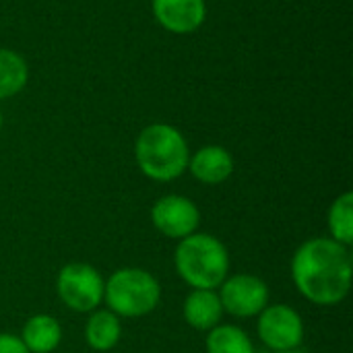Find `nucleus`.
I'll use <instances>...</instances> for the list:
<instances>
[{
	"label": "nucleus",
	"mask_w": 353,
	"mask_h": 353,
	"mask_svg": "<svg viewBox=\"0 0 353 353\" xmlns=\"http://www.w3.org/2000/svg\"><path fill=\"white\" fill-rule=\"evenodd\" d=\"M223 312L236 319H252L259 316L269 306V285L250 273L228 275L225 281L217 288Z\"/></svg>",
	"instance_id": "nucleus-7"
},
{
	"label": "nucleus",
	"mask_w": 353,
	"mask_h": 353,
	"mask_svg": "<svg viewBox=\"0 0 353 353\" xmlns=\"http://www.w3.org/2000/svg\"><path fill=\"white\" fill-rule=\"evenodd\" d=\"M161 300V285L145 269L126 267L114 271L103 288V302L120 319H141L151 314Z\"/></svg>",
	"instance_id": "nucleus-4"
},
{
	"label": "nucleus",
	"mask_w": 353,
	"mask_h": 353,
	"mask_svg": "<svg viewBox=\"0 0 353 353\" xmlns=\"http://www.w3.org/2000/svg\"><path fill=\"white\" fill-rule=\"evenodd\" d=\"M269 353H302V352H300V350H290V352H269Z\"/></svg>",
	"instance_id": "nucleus-18"
},
{
	"label": "nucleus",
	"mask_w": 353,
	"mask_h": 353,
	"mask_svg": "<svg viewBox=\"0 0 353 353\" xmlns=\"http://www.w3.org/2000/svg\"><path fill=\"white\" fill-rule=\"evenodd\" d=\"M2 122H4V118H2V112H0V130H2Z\"/></svg>",
	"instance_id": "nucleus-19"
},
{
	"label": "nucleus",
	"mask_w": 353,
	"mask_h": 353,
	"mask_svg": "<svg viewBox=\"0 0 353 353\" xmlns=\"http://www.w3.org/2000/svg\"><path fill=\"white\" fill-rule=\"evenodd\" d=\"M327 225H329V234L331 240L343 244V246H352L353 244V194L352 192H343L341 196H337L333 201V205L329 207V215H327Z\"/></svg>",
	"instance_id": "nucleus-16"
},
{
	"label": "nucleus",
	"mask_w": 353,
	"mask_h": 353,
	"mask_svg": "<svg viewBox=\"0 0 353 353\" xmlns=\"http://www.w3.org/2000/svg\"><path fill=\"white\" fill-rule=\"evenodd\" d=\"M0 353H29L19 335L0 333Z\"/></svg>",
	"instance_id": "nucleus-17"
},
{
	"label": "nucleus",
	"mask_w": 353,
	"mask_h": 353,
	"mask_svg": "<svg viewBox=\"0 0 353 353\" xmlns=\"http://www.w3.org/2000/svg\"><path fill=\"white\" fill-rule=\"evenodd\" d=\"M256 333L269 352L298 350L304 341V321L288 304H269L259 314Z\"/></svg>",
	"instance_id": "nucleus-6"
},
{
	"label": "nucleus",
	"mask_w": 353,
	"mask_h": 353,
	"mask_svg": "<svg viewBox=\"0 0 353 353\" xmlns=\"http://www.w3.org/2000/svg\"><path fill=\"white\" fill-rule=\"evenodd\" d=\"M122 337V323L112 310H93L85 325V341L93 352H112Z\"/></svg>",
	"instance_id": "nucleus-13"
},
{
	"label": "nucleus",
	"mask_w": 353,
	"mask_h": 353,
	"mask_svg": "<svg viewBox=\"0 0 353 353\" xmlns=\"http://www.w3.org/2000/svg\"><path fill=\"white\" fill-rule=\"evenodd\" d=\"M188 172L207 186L223 184L234 174V157L221 145L201 147L188 159Z\"/></svg>",
	"instance_id": "nucleus-10"
},
{
	"label": "nucleus",
	"mask_w": 353,
	"mask_h": 353,
	"mask_svg": "<svg viewBox=\"0 0 353 353\" xmlns=\"http://www.w3.org/2000/svg\"><path fill=\"white\" fill-rule=\"evenodd\" d=\"M350 246L331 238H310L292 256V279L300 296L316 306L341 304L352 288Z\"/></svg>",
	"instance_id": "nucleus-1"
},
{
	"label": "nucleus",
	"mask_w": 353,
	"mask_h": 353,
	"mask_svg": "<svg viewBox=\"0 0 353 353\" xmlns=\"http://www.w3.org/2000/svg\"><path fill=\"white\" fill-rule=\"evenodd\" d=\"M207 353H256L252 339L238 325H217L205 337Z\"/></svg>",
	"instance_id": "nucleus-15"
},
{
	"label": "nucleus",
	"mask_w": 353,
	"mask_h": 353,
	"mask_svg": "<svg viewBox=\"0 0 353 353\" xmlns=\"http://www.w3.org/2000/svg\"><path fill=\"white\" fill-rule=\"evenodd\" d=\"M223 314L225 312L217 290H192L182 304V316L186 325L203 333H209L221 325Z\"/></svg>",
	"instance_id": "nucleus-11"
},
{
	"label": "nucleus",
	"mask_w": 353,
	"mask_h": 353,
	"mask_svg": "<svg viewBox=\"0 0 353 353\" xmlns=\"http://www.w3.org/2000/svg\"><path fill=\"white\" fill-rule=\"evenodd\" d=\"M105 279L87 263H68L58 271L56 292L62 304L74 312H93L103 304Z\"/></svg>",
	"instance_id": "nucleus-5"
},
{
	"label": "nucleus",
	"mask_w": 353,
	"mask_h": 353,
	"mask_svg": "<svg viewBox=\"0 0 353 353\" xmlns=\"http://www.w3.org/2000/svg\"><path fill=\"white\" fill-rule=\"evenodd\" d=\"M27 81H29V66L25 58L14 50L0 48V101L21 93Z\"/></svg>",
	"instance_id": "nucleus-14"
},
{
	"label": "nucleus",
	"mask_w": 353,
	"mask_h": 353,
	"mask_svg": "<svg viewBox=\"0 0 353 353\" xmlns=\"http://www.w3.org/2000/svg\"><path fill=\"white\" fill-rule=\"evenodd\" d=\"M157 23L176 35H188L201 29L207 19L205 0H153Z\"/></svg>",
	"instance_id": "nucleus-9"
},
{
	"label": "nucleus",
	"mask_w": 353,
	"mask_h": 353,
	"mask_svg": "<svg viewBox=\"0 0 353 353\" xmlns=\"http://www.w3.org/2000/svg\"><path fill=\"white\" fill-rule=\"evenodd\" d=\"M134 159L143 176L155 182H172L188 170L190 147L184 134L165 122L145 126L134 143Z\"/></svg>",
	"instance_id": "nucleus-2"
},
{
	"label": "nucleus",
	"mask_w": 353,
	"mask_h": 353,
	"mask_svg": "<svg viewBox=\"0 0 353 353\" xmlns=\"http://www.w3.org/2000/svg\"><path fill=\"white\" fill-rule=\"evenodd\" d=\"M180 279L192 290H217L230 275V252L211 234H190L174 252Z\"/></svg>",
	"instance_id": "nucleus-3"
},
{
	"label": "nucleus",
	"mask_w": 353,
	"mask_h": 353,
	"mask_svg": "<svg viewBox=\"0 0 353 353\" xmlns=\"http://www.w3.org/2000/svg\"><path fill=\"white\" fill-rule=\"evenodd\" d=\"M151 223L161 236L180 242L190 234H196L201 223V211L186 196L165 194L151 207Z\"/></svg>",
	"instance_id": "nucleus-8"
},
{
	"label": "nucleus",
	"mask_w": 353,
	"mask_h": 353,
	"mask_svg": "<svg viewBox=\"0 0 353 353\" xmlns=\"http://www.w3.org/2000/svg\"><path fill=\"white\" fill-rule=\"evenodd\" d=\"M19 337L29 353H52L62 341V327L50 314H33L23 325Z\"/></svg>",
	"instance_id": "nucleus-12"
}]
</instances>
